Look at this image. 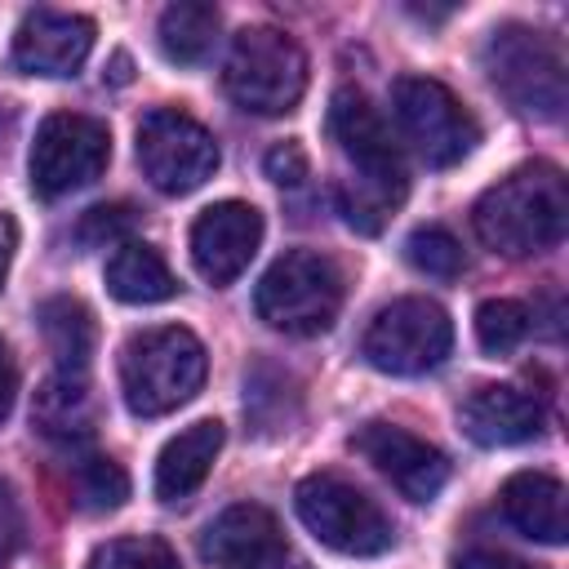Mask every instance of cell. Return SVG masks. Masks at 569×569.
I'll return each instance as SVG.
<instances>
[{
    "label": "cell",
    "instance_id": "6da1fadb",
    "mask_svg": "<svg viewBox=\"0 0 569 569\" xmlns=\"http://www.w3.org/2000/svg\"><path fill=\"white\" fill-rule=\"evenodd\" d=\"M329 133L360 173L338 187V209L356 231L378 236L409 191L400 142L391 138V124L378 116V107L351 84L329 98Z\"/></svg>",
    "mask_w": 569,
    "mask_h": 569
},
{
    "label": "cell",
    "instance_id": "7a4b0ae2",
    "mask_svg": "<svg viewBox=\"0 0 569 569\" xmlns=\"http://www.w3.org/2000/svg\"><path fill=\"white\" fill-rule=\"evenodd\" d=\"M471 222H476V236L493 253H507V258H529V253L556 249L569 227L565 173L547 160L511 169L476 200Z\"/></svg>",
    "mask_w": 569,
    "mask_h": 569
},
{
    "label": "cell",
    "instance_id": "3957f363",
    "mask_svg": "<svg viewBox=\"0 0 569 569\" xmlns=\"http://www.w3.org/2000/svg\"><path fill=\"white\" fill-rule=\"evenodd\" d=\"M480 67L516 116L560 120L565 98H569V71H565V49L556 36L529 22H502L489 31L480 49Z\"/></svg>",
    "mask_w": 569,
    "mask_h": 569
},
{
    "label": "cell",
    "instance_id": "277c9868",
    "mask_svg": "<svg viewBox=\"0 0 569 569\" xmlns=\"http://www.w3.org/2000/svg\"><path fill=\"white\" fill-rule=\"evenodd\" d=\"M209 373L204 342L182 325H156L124 342L120 351V391L138 418H160L187 405Z\"/></svg>",
    "mask_w": 569,
    "mask_h": 569
},
{
    "label": "cell",
    "instance_id": "5b68a950",
    "mask_svg": "<svg viewBox=\"0 0 569 569\" xmlns=\"http://www.w3.org/2000/svg\"><path fill=\"white\" fill-rule=\"evenodd\" d=\"M222 89L240 111L289 116L307 93V53L280 27H240L227 49Z\"/></svg>",
    "mask_w": 569,
    "mask_h": 569
},
{
    "label": "cell",
    "instance_id": "8992f818",
    "mask_svg": "<svg viewBox=\"0 0 569 569\" xmlns=\"http://www.w3.org/2000/svg\"><path fill=\"white\" fill-rule=\"evenodd\" d=\"M253 307L271 329L316 338L342 311V271L333 267V258L316 249H289L258 280Z\"/></svg>",
    "mask_w": 569,
    "mask_h": 569
},
{
    "label": "cell",
    "instance_id": "52a82bcc",
    "mask_svg": "<svg viewBox=\"0 0 569 569\" xmlns=\"http://www.w3.org/2000/svg\"><path fill=\"white\" fill-rule=\"evenodd\" d=\"M298 520L338 556H382L396 542L391 516L351 480L333 471H316L293 489Z\"/></svg>",
    "mask_w": 569,
    "mask_h": 569
},
{
    "label": "cell",
    "instance_id": "ba28073f",
    "mask_svg": "<svg viewBox=\"0 0 569 569\" xmlns=\"http://www.w3.org/2000/svg\"><path fill=\"white\" fill-rule=\"evenodd\" d=\"M391 116L400 124V138L431 169H449L467 160L480 142L476 116L462 107V98L449 84L431 76H400L391 84Z\"/></svg>",
    "mask_w": 569,
    "mask_h": 569
},
{
    "label": "cell",
    "instance_id": "9c48e42d",
    "mask_svg": "<svg viewBox=\"0 0 569 569\" xmlns=\"http://www.w3.org/2000/svg\"><path fill=\"white\" fill-rule=\"evenodd\" d=\"M453 347V325H449V311L431 298H396L387 302L365 338H360V351L373 369L382 373H396V378H418L427 369H436Z\"/></svg>",
    "mask_w": 569,
    "mask_h": 569
},
{
    "label": "cell",
    "instance_id": "30bf717a",
    "mask_svg": "<svg viewBox=\"0 0 569 569\" xmlns=\"http://www.w3.org/2000/svg\"><path fill=\"white\" fill-rule=\"evenodd\" d=\"M111 160V129L80 111H53L40 120L31 142V191L44 200L89 187Z\"/></svg>",
    "mask_w": 569,
    "mask_h": 569
},
{
    "label": "cell",
    "instance_id": "8fae6325",
    "mask_svg": "<svg viewBox=\"0 0 569 569\" xmlns=\"http://www.w3.org/2000/svg\"><path fill=\"white\" fill-rule=\"evenodd\" d=\"M218 142L213 133L178 111V107H156L142 116L138 124V164L147 173V182L164 196H187L196 187H204L218 169Z\"/></svg>",
    "mask_w": 569,
    "mask_h": 569
},
{
    "label": "cell",
    "instance_id": "7c38bea8",
    "mask_svg": "<svg viewBox=\"0 0 569 569\" xmlns=\"http://www.w3.org/2000/svg\"><path fill=\"white\" fill-rule=\"evenodd\" d=\"M356 453H365L409 502H431L445 480H449V458L427 445L422 436H413L409 427L400 422H365L356 436H351Z\"/></svg>",
    "mask_w": 569,
    "mask_h": 569
},
{
    "label": "cell",
    "instance_id": "4fadbf2b",
    "mask_svg": "<svg viewBox=\"0 0 569 569\" xmlns=\"http://www.w3.org/2000/svg\"><path fill=\"white\" fill-rule=\"evenodd\" d=\"M262 244V213L244 200H218L191 222V262L209 284H231Z\"/></svg>",
    "mask_w": 569,
    "mask_h": 569
},
{
    "label": "cell",
    "instance_id": "5bb4252c",
    "mask_svg": "<svg viewBox=\"0 0 569 569\" xmlns=\"http://www.w3.org/2000/svg\"><path fill=\"white\" fill-rule=\"evenodd\" d=\"M93 18L67 9H31L13 31V67L27 76H76L93 49Z\"/></svg>",
    "mask_w": 569,
    "mask_h": 569
},
{
    "label": "cell",
    "instance_id": "9a60e30c",
    "mask_svg": "<svg viewBox=\"0 0 569 569\" xmlns=\"http://www.w3.org/2000/svg\"><path fill=\"white\" fill-rule=\"evenodd\" d=\"M200 556L213 569H271L284 556L280 520L258 502H236L204 525Z\"/></svg>",
    "mask_w": 569,
    "mask_h": 569
},
{
    "label": "cell",
    "instance_id": "2e32d148",
    "mask_svg": "<svg viewBox=\"0 0 569 569\" xmlns=\"http://www.w3.org/2000/svg\"><path fill=\"white\" fill-rule=\"evenodd\" d=\"M458 422L476 445L507 449V445H525L542 431V405H538V396H529L511 382H485L462 400Z\"/></svg>",
    "mask_w": 569,
    "mask_h": 569
},
{
    "label": "cell",
    "instance_id": "e0dca14e",
    "mask_svg": "<svg viewBox=\"0 0 569 569\" xmlns=\"http://www.w3.org/2000/svg\"><path fill=\"white\" fill-rule=\"evenodd\" d=\"M502 516L533 542L560 547L569 538V511H565V485L547 471H516L502 493Z\"/></svg>",
    "mask_w": 569,
    "mask_h": 569
},
{
    "label": "cell",
    "instance_id": "ac0fdd59",
    "mask_svg": "<svg viewBox=\"0 0 569 569\" xmlns=\"http://www.w3.org/2000/svg\"><path fill=\"white\" fill-rule=\"evenodd\" d=\"M218 449H222V422H213V418H200L187 431H178L156 458V498L187 502L213 471Z\"/></svg>",
    "mask_w": 569,
    "mask_h": 569
},
{
    "label": "cell",
    "instance_id": "d6986e66",
    "mask_svg": "<svg viewBox=\"0 0 569 569\" xmlns=\"http://www.w3.org/2000/svg\"><path fill=\"white\" fill-rule=\"evenodd\" d=\"M31 422L40 436L62 440V445H80L93 431V396H89V373H62L53 369L44 378V387L36 391L31 405Z\"/></svg>",
    "mask_w": 569,
    "mask_h": 569
},
{
    "label": "cell",
    "instance_id": "ffe728a7",
    "mask_svg": "<svg viewBox=\"0 0 569 569\" xmlns=\"http://www.w3.org/2000/svg\"><path fill=\"white\" fill-rule=\"evenodd\" d=\"M107 289L120 302L147 307V302L173 298L178 293V276L169 271V262L160 258V249H151L147 240H124L107 258Z\"/></svg>",
    "mask_w": 569,
    "mask_h": 569
},
{
    "label": "cell",
    "instance_id": "44dd1931",
    "mask_svg": "<svg viewBox=\"0 0 569 569\" xmlns=\"http://www.w3.org/2000/svg\"><path fill=\"white\" fill-rule=\"evenodd\" d=\"M40 333L58 360L62 373H89V356H93V342H98V325H93V311L80 302V298H44L40 311Z\"/></svg>",
    "mask_w": 569,
    "mask_h": 569
},
{
    "label": "cell",
    "instance_id": "7402d4cb",
    "mask_svg": "<svg viewBox=\"0 0 569 569\" xmlns=\"http://www.w3.org/2000/svg\"><path fill=\"white\" fill-rule=\"evenodd\" d=\"M218 40V9L213 4H196V0H182V4H169L160 13V53L178 67H196L209 58Z\"/></svg>",
    "mask_w": 569,
    "mask_h": 569
},
{
    "label": "cell",
    "instance_id": "603a6c76",
    "mask_svg": "<svg viewBox=\"0 0 569 569\" xmlns=\"http://www.w3.org/2000/svg\"><path fill=\"white\" fill-rule=\"evenodd\" d=\"M67 480H71V502L89 516H107L129 498V471L107 453H76Z\"/></svg>",
    "mask_w": 569,
    "mask_h": 569
},
{
    "label": "cell",
    "instance_id": "cb8c5ba5",
    "mask_svg": "<svg viewBox=\"0 0 569 569\" xmlns=\"http://www.w3.org/2000/svg\"><path fill=\"white\" fill-rule=\"evenodd\" d=\"M405 258H409L413 271H422V276H431V280H458L462 267H467V253H462L458 236H453L449 227H440V222L418 227V231L405 240Z\"/></svg>",
    "mask_w": 569,
    "mask_h": 569
},
{
    "label": "cell",
    "instance_id": "d4e9b609",
    "mask_svg": "<svg viewBox=\"0 0 569 569\" xmlns=\"http://www.w3.org/2000/svg\"><path fill=\"white\" fill-rule=\"evenodd\" d=\"M529 333V307L516 298H489L476 307V342L489 356H507L525 342Z\"/></svg>",
    "mask_w": 569,
    "mask_h": 569
},
{
    "label": "cell",
    "instance_id": "484cf974",
    "mask_svg": "<svg viewBox=\"0 0 569 569\" xmlns=\"http://www.w3.org/2000/svg\"><path fill=\"white\" fill-rule=\"evenodd\" d=\"M89 569H182L173 547L160 538H111L89 556Z\"/></svg>",
    "mask_w": 569,
    "mask_h": 569
},
{
    "label": "cell",
    "instance_id": "4316f807",
    "mask_svg": "<svg viewBox=\"0 0 569 569\" xmlns=\"http://www.w3.org/2000/svg\"><path fill=\"white\" fill-rule=\"evenodd\" d=\"M133 222H138V209L124 204V200H116V204H93V209L80 218L76 236H80V244H89V249L124 244L129 231H133Z\"/></svg>",
    "mask_w": 569,
    "mask_h": 569
},
{
    "label": "cell",
    "instance_id": "83f0119b",
    "mask_svg": "<svg viewBox=\"0 0 569 569\" xmlns=\"http://www.w3.org/2000/svg\"><path fill=\"white\" fill-rule=\"evenodd\" d=\"M262 169H267L271 182H280V187H298V182L307 178L311 160H307V147L289 138V142H276V147L262 156Z\"/></svg>",
    "mask_w": 569,
    "mask_h": 569
},
{
    "label": "cell",
    "instance_id": "f1b7e54d",
    "mask_svg": "<svg viewBox=\"0 0 569 569\" xmlns=\"http://www.w3.org/2000/svg\"><path fill=\"white\" fill-rule=\"evenodd\" d=\"M18 542H22V507L13 498V485L0 476V565H9Z\"/></svg>",
    "mask_w": 569,
    "mask_h": 569
},
{
    "label": "cell",
    "instance_id": "f546056e",
    "mask_svg": "<svg viewBox=\"0 0 569 569\" xmlns=\"http://www.w3.org/2000/svg\"><path fill=\"white\" fill-rule=\"evenodd\" d=\"M453 569H538L520 556H507V551H493V547H476V551H462L453 560Z\"/></svg>",
    "mask_w": 569,
    "mask_h": 569
},
{
    "label": "cell",
    "instance_id": "4dcf8cb0",
    "mask_svg": "<svg viewBox=\"0 0 569 569\" xmlns=\"http://www.w3.org/2000/svg\"><path fill=\"white\" fill-rule=\"evenodd\" d=\"M13 400H18V365H13L9 347L0 342V422L13 413Z\"/></svg>",
    "mask_w": 569,
    "mask_h": 569
},
{
    "label": "cell",
    "instance_id": "1f68e13d",
    "mask_svg": "<svg viewBox=\"0 0 569 569\" xmlns=\"http://www.w3.org/2000/svg\"><path fill=\"white\" fill-rule=\"evenodd\" d=\"M13 249H18V222L9 213H0V289H4V276L13 262Z\"/></svg>",
    "mask_w": 569,
    "mask_h": 569
},
{
    "label": "cell",
    "instance_id": "d6a6232c",
    "mask_svg": "<svg viewBox=\"0 0 569 569\" xmlns=\"http://www.w3.org/2000/svg\"><path fill=\"white\" fill-rule=\"evenodd\" d=\"M129 76H133V62H129V53H124V49H120V53H111L107 80H111V84H129Z\"/></svg>",
    "mask_w": 569,
    "mask_h": 569
},
{
    "label": "cell",
    "instance_id": "836d02e7",
    "mask_svg": "<svg viewBox=\"0 0 569 569\" xmlns=\"http://www.w3.org/2000/svg\"><path fill=\"white\" fill-rule=\"evenodd\" d=\"M271 569H284V556H280V560H276ZM289 569H311V565H302V560H289Z\"/></svg>",
    "mask_w": 569,
    "mask_h": 569
}]
</instances>
